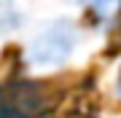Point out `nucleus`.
<instances>
[{
    "label": "nucleus",
    "mask_w": 121,
    "mask_h": 118,
    "mask_svg": "<svg viewBox=\"0 0 121 118\" xmlns=\"http://www.w3.org/2000/svg\"><path fill=\"white\" fill-rule=\"evenodd\" d=\"M86 8H89V13H91L94 22L110 24V22H116V16L121 11V0H89Z\"/></svg>",
    "instance_id": "7ed1b4c3"
},
{
    "label": "nucleus",
    "mask_w": 121,
    "mask_h": 118,
    "mask_svg": "<svg viewBox=\"0 0 121 118\" xmlns=\"http://www.w3.org/2000/svg\"><path fill=\"white\" fill-rule=\"evenodd\" d=\"M81 24L73 16H54L43 22L22 46V59L32 70H56L75 57L81 46Z\"/></svg>",
    "instance_id": "f257e3e1"
},
{
    "label": "nucleus",
    "mask_w": 121,
    "mask_h": 118,
    "mask_svg": "<svg viewBox=\"0 0 121 118\" xmlns=\"http://www.w3.org/2000/svg\"><path fill=\"white\" fill-rule=\"evenodd\" d=\"M113 97H116V99L121 102V78L116 81V86H113Z\"/></svg>",
    "instance_id": "20e7f679"
},
{
    "label": "nucleus",
    "mask_w": 121,
    "mask_h": 118,
    "mask_svg": "<svg viewBox=\"0 0 121 118\" xmlns=\"http://www.w3.org/2000/svg\"><path fill=\"white\" fill-rule=\"evenodd\" d=\"M24 27V11L19 8L16 0H0V38L13 35Z\"/></svg>",
    "instance_id": "f03ea898"
}]
</instances>
